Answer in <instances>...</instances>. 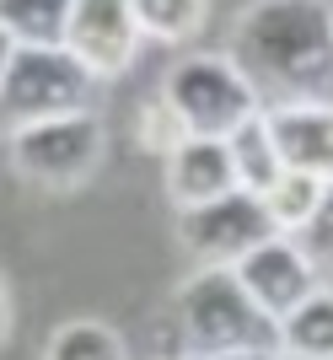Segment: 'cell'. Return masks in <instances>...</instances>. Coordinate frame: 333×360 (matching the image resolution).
Here are the masks:
<instances>
[{"label": "cell", "mask_w": 333, "mask_h": 360, "mask_svg": "<svg viewBox=\"0 0 333 360\" xmlns=\"http://www.w3.org/2000/svg\"><path fill=\"white\" fill-rule=\"evenodd\" d=\"M183 140V124H178V113H172V103H166L162 91H156L151 103L140 108V146L145 150H156V156H166V150Z\"/></svg>", "instance_id": "ac0fdd59"}, {"label": "cell", "mask_w": 333, "mask_h": 360, "mask_svg": "<svg viewBox=\"0 0 333 360\" xmlns=\"http://www.w3.org/2000/svg\"><path fill=\"white\" fill-rule=\"evenodd\" d=\"M322 183L328 178H318V172H301V167H285L280 178L263 188V210H269V221H274V231H285V237H296L306 221H312V210H318V199H322Z\"/></svg>", "instance_id": "4fadbf2b"}, {"label": "cell", "mask_w": 333, "mask_h": 360, "mask_svg": "<svg viewBox=\"0 0 333 360\" xmlns=\"http://www.w3.org/2000/svg\"><path fill=\"white\" fill-rule=\"evenodd\" d=\"M11 333V290H6V274H0V339Z\"/></svg>", "instance_id": "ffe728a7"}, {"label": "cell", "mask_w": 333, "mask_h": 360, "mask_svg": "<svg viewBox=\"0 0 333 360\" xmlns=\"http://www.w3.org/2000/svg\"><path fill=\"white\" fill-rule=\"evenodd\" d=\"M140 22V38H156V44H183L204 27V11L210 0H129Z\"/></svg>", "instance_id": "2e32d148"}, {"label": "cell", "mask_w": 333, "mask_h": 360, "mask_svg": "<svg viewBox=\"0 0 333 360\" xmlns=\"http://www.w3.org/2000/svg\"><path fill=\"white\" fill-rule=\"evenodd\" d=\"M44 360H129V349H124L119 328H107L97 317H70L48 333Z\"/></svg>", "instance_id": "5bb4252c"}, {"label": "cell", "mask_w": 333, "mask_h": 360, "mask_svg": "<svg viewBox=\"0 0 333 360\" xmlns=\"http://www.w3.org/2000/svg\"><path fill=\"white\" fill-rule=\"evenodd\" d=\"M280 146V162L333 178V103H290V108H263Z\"/></svg>", "instance_id": "30bf717a"}, {"label": "cell", "mask_w": 333, "mask_h": 360, "mask_svg": "<svg viewBox=\"0 0 333 360\" xmlns=\"http://www.w3.org/2000/svg\"><path fill=\"white\" fill-rule=\"evenodd\" d=\"M226 150H231V167H237V183H242L247 194H263V188L285 172L280 146H274V129H269V113H263V108L226 135Z\"/></svg>", "instance_id": "8fae6325"}, {"label": "cell", "mask_w": 333, "mask_h": 360, "mask_svg": "<svg viewBox=\"0 0 333 360\" xmlns=\"http://www.w3.org/2000/svg\"><path fill=\"white\" fill-rule=\"evenodd\" d=\"M6 150H11L16 178H27L32 188H48V194H70L81 183H91V172L103 167L107 129L91 108H81V113H60V119L6 135Z\"/></svg>", "instance_id": "277c9868"}, {"label": "cell", "mask_w": 333, "mask_h": 360, "mask_svg": "<svg viewBox=\"0 0 333 360\" xmlns=\"http://www.w3.org/2000/svg\"><path fill=\"white\" fill-rule=\"evenodd\" d=\"M280 355L333 360V285H318L290 317H280Z\"/></svg>", "instance_id": "7c38bea8"}, {"label": "cell", "mask_w": 333, "mask_h": 360, "mask_svg": "<svg viewBox=\"0 0 333 360\" xmlns=\"http://www.w3.org/2000/svg\"><path fill=\"white\" fill-rule=\"evenodd\" d=\"M11 54H16V44H11V32L0 27V75H6V65H11Z\"/></svg>", "instance_id": "44dd1931"}, {"label": "cell", "mask_w": 333, "mask_h": 360, "mask_svg": "<svg viewBox=\"0 0 333 360\" xmlns=\"http://www.w3.org/2000/svg\"><path fill=\"white\" fill-rule=\"evenodd\" d=\"M183 360H280V349H188Z\"/></svg>", "instance_id": "d6986e66"}, {"label": "cell", "mask_w": 333, "mask_h": 360, "mask_svg": "<svg viewBox=\"0 0 333 360\" xmlns=\"http://www.w3.org/2000/svg\"><path fill=\"white\" fill-rule=\"evenodd\" d=\"M188 349H280V323L242 290L231 264H199L178 285Z\"/></svg>", "instance_id": "7a4b0ae2"}, {"label": "cell", "mask_w": 333, "mask_h": 360, "mask_svg": "<svg viewBox=\"0 0 333 360\" xmlns=\"http://www.w3.org/2000/svg\"><path fill=\"white\" fill-rule=\"evenodd\" d=\"M231 60L263 108L333 103V6L328 0H253L237 16Z\"/></svg>", "instance_id": "6da1fadb"}, {"label": "cell", "mask_w": 333, "mask_h": 360, "mask_svg": "<svg viewBox=\"0 0 333 360\" xmlns=\"http://www.w3.org/2000/svg\"><path fill=\"white\" fill-rule=\"evenodd\" d=\"M269 231H274V221L263 210V199L247 194V188H231L221 199H204V205L178 210V248L194 253L199 264H237Z\"/></svg>", "instance_id": "8992f818"}, {"label": "cell", "mask_w": 333, "mask_h": 360, "mask_svg": "<svg viewBox=\"0 0 333 360\" xmlns=\"http://www.w3.org/2000/svg\"><path fill=\"white\" fill-rule=\"evenodd\" d=\"M0 27L11 44H65L70 0H0Z\"/></svg>", "instance_id": "9a60e30c"}, {"label": "cell", "mask_w": 333, "mask_h": 360, "mask_svg": "<svg viewBox=\"0 0 333 360\" xmlns=\"http://www.w3.org/2000/svg\"><path fill=\"white\" fill-rule=\"evenodd\" d=\"M231 269H237L242 290L274 317V323L290 317L312 290H318V274H312L306 253L296 248V237H285V231H269V237L258 242V248H247Z\"/></svg>", "instance_id": "ba28073f"}, {"label": "cell", "mask_w": 333, "mask_h": 360, "mask_svg": "<svg viewBox=\"0 0 333 360\" xmlns=\"http://www.w3.org/2000/svg\"><path fill=\"white\" fill-rule=\"evenodd\" d=\"M65 49L86 65L97 81H113L140 54V22L129 0H70Z\"/></svg>", "instance_id": "52a82bcc"}, {"label": "cell", "mask_w": 333, "mask_h": 360, "mask_svg": "<svg viewBox=\"0 0 333 360\" xmlns=\"http://www.w3.org/2000/svg\"><path fill=\"white\" fill-rule=\"evenodd\" d=\"M91 91H97V75L65 44H16L0 75V135H16L60 113H81L91 108Z\"/></svg>", "instance_id": "3957f363"}, {"label": "cell", "mask_w": 333, "mask_h": 360, "mask_svg": "<svg viewBox=\"0 0 333 360\" xmlns=\"http://www.w3.org/2000/svg\"><path fill=\"white\" fill-rule=\"evenodd\" d=\"M296 248L306 253L318 285H333V178L322 183V199H318V210H312V221L296 231Z\"/></svg>", "instance_id": "e0dca14e"}, {"label": "cell", "mask_w": 333, "mask_h": 360, "mask_svg": "<svg viewBox=\"0 0 333 360\" xmlns=\"http://www.w3.org/2000/svg\"><path fill=\"white\" fill-rule=\"evenodd\" d=\"M280 360H296V355H280Z\"/></svg>", "instance_id": "7402d4cb"}, {"label": "cell", "mask_w": 333, "mask_h": 360, "mask_svg": "<svg viewBox=\"0 0 333 360\" xmlns=\"http://www.w3.org/2000/svg\"><path fill=\"white\" fill-rule=\"evenodd\" d=\"M162 162H166V199H172L178 210L242 188V183H237V167H231L226 140H215V135H183Z\"/></svg>", "instance_id": "9c48e42d"}, {"label": "cell", "mask_w": 333, "mask_h": 360, "mask_svg": "<svg viewBox=\"0 0 333 360\" xmlns=\"http://www.w3.org/2000/svg\"><path fill=\"white\" fill-rule=\"evenodd\" d=\"M162 97L172 103L183 135H215V140H226L242 119H253L263 108L231 54H183L162 75Z\"/></svg>", "instance_id": "5b68a950"}]
</instances>
